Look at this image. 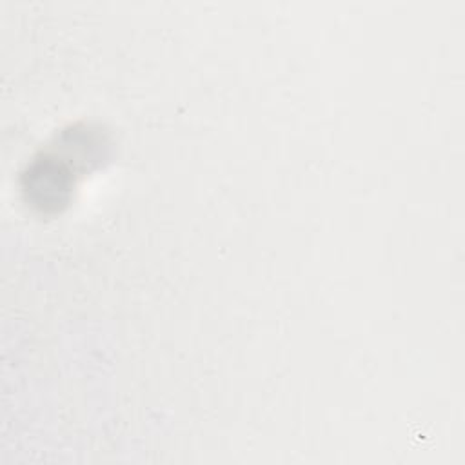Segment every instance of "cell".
<instances>
[{
  "mask_svg": "<svg viewBox=\"0 0 465 465\" xmlns=\"http://www.w3.org/2000/svg\"><path fill=\"white\" fill-rule=\"evenodd\" d=\"M60 149L62 154L54 149L42 151L22 173V191L25 200L45 213L62 211L69 203L76 176L82 169L80 162H84L69 156L65 134H62Z\"/></svg>",
  "mask_w": 465,
  "mask_h": 465,
  "instance_id": "6da1fadb",
  "label": "cell"
}]
</instances>
